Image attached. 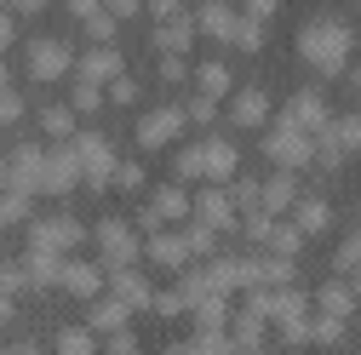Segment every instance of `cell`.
<instances>
[{
	"label": "cell",
	"instance_id": "1",
	"mask_svg": "<svg viewBox=\"0 0 361 355\" xmlns=\"http://www.w3.org/2000/svg\"><path fill=\"white\" fill-rule=\"evenodd\" d=\"M344 46H350V40H344L338 23H315V29L304 35V52H310L315 69H338V63H344Z\"/></svg>",
	"mask_w": 361,
	"mask_h": 355
},
{
	"label": "cell",
	"instance_id": "2",
	"mask_svg": "<svg viewBox=\"0 0 361 355\" xmlns=\"http://www.w3.org/2000/svg\"><path fill=\"white\" fill-rule=\"evenodd\" d=\"M40 178H47V155H40V149H12L6 155V189H23V195H35L40 189Z\"/></svg>",
	"mask_w": 361,
	"mask_h": 355
},
{
	"label": "cell",
	"instance_id": "3",
	"mask_svg": "<svg viewBox=\"0 0 361 355\" xmlns=\"http://www.w3.org/2000/svg\"><path fill=\"white\" fill-rule=\"evenodd\" d=\"M75 178H80V155H75V144H69V149H52V155H47V178H40V189H47V195H63V189H75Z\"/></svg>",
	"mask_w": 361,
	"mask_h": 355
},
{
	"label": "cell",
	"instance_id": "4",
	"mask_svg": "<svg viewBox=\"0 0 361 355\" xmlns=\"http://www.w3.org/2000/svg\"><path fill=\"white\" fill-rule=\"evenodd\" d=\"M69 52L58 46V40H35V46H29V75L35 80H58V75H69Z\"/></svg>",
	"mask_w": 361,
	"mask_h": 355
},
{
	"label": "cell",
	"instance_id": "5",
	"mask_svg": "<svg viewBox=\"0 0 361 355\" xmlns=\"http://www.w3.org/2000/svg\"><path fill=\"white\" fill-rule=\"evenodd\" d=\"M75 235H80V230L69 224V218H47V224H35V230H29V252H63Z\"/></svg>",
	"mask_w": 361,
	"mask_h": 355
},
{
	"label": "cell",
	"instance_id": "6",
	"mask_svg": "<svg viewBox=\"0 0 361 355\" xmlns=\"http://www.w3.org/2000/svg\"><path fill=\"white\" fill-rule=\"evenodd\" d=\"M75 155H80V172L92 178V184H104V178H109V149H104V138H92V132L75 138Z\"/></svg>",
	"mask_w": 361,
	"mask_h": 355
},
{
	"label": "cell",
	"instance_id": "7",
	"mask_svg": "<svg viewBox=\"0 0 361 355\" xmlns=\"http://www.w3.org/2000/svg\"><path fill=\"white\" fill-rule=\"evenodd\" d=\"M172 132H178V115H172V109H161V115H144V126H138V138H144L149 149H161V144L172 138Z\"/></svg>",
	"mask_w": 361,
	"mask_h": 355
},
{
	"label": "cell",
	"instance_id": "8",
	"mask_svg": "<svg viewBox=\"0 0 361 355\" xmlns=\"http://www.w3.org/2000/svg\"><path fill=\"white\" fill-rule=\"evenodd\" d=\"M109 75H121L115 52H86V58H80V80H86V86H98V80H109Z\"/></svg>",
	"mask_w": 361,
	"mask_h": 355
},
{
	"label": "cell",
	"instance_id": "9",
	"mask_svg": "<svg viewBox=\"0 0 361 355\" xmlns=\"http://www.w3.org/2000/svg\"><path fill=\"white\" fill-rule=\"evenodd\" d=\"M98 241H104V258H109V263H126V258H132V235H126L121 224H104Z\"/></svg>",
	"mask_w": 361,
	"mask_h": 355
},
{
	"label": "cell",
	"instance_id": "10",
	"mask_svg": "<svg viewBox=\"0 0 361 355\" xmlns=\"http://www.w3.org/2000/svg\"><path fill=\"white\" fill-rule=\"evenodd\" d=\"M58 287H69V292H80V298H92L98 292V270H86V263H63V281Z\"/></svg>",
	"mask_w": 361,
	"mask_h": 355
},
{
	"label": "cell",
	"instance_id": "11",
	"mask_svg": "<svg viewBox=\"0 0 361 355\" xmlns=\"http://www.w3.org/2000/svg\"><path fill=\"white\" fill-rule=\"evenodd\" d=\"M29 275H35L40 287H58V281H63V263H58L52 252H29Z\"/></svg>",
	"mask_w": 361,
	"mask_h": 355
},
{
	"label": "cell",
	"instance_id": "12",
	"mask_svg": "<svg viewBox=\"0 0 361 355\" xmlns=\"http://www.w3.org/2000/svg\"><path fill=\"white\" fill-rule=\"evenodd\" d=\"M304 149H310V144H298V132H276V144H269V155L287 161V166H293V161H304Z\"/></svg>",
	"mask_w": 361,
	"mask_h": 355
},
{
	"label": "cell",
	"instance_id": "13",
	"mask_svg": "<svg viewBox=\"0 0 361 355\" xmlns=\"http://www.w3.org/2000/svg\"><path fill=\"white\" fill-rule=\"evenodd\" d=\"M23 206H29V195H23V189H0V230H6V224H18V218H23Z\"/></svg>",
	"mask_w": 361,
	"mask_h": 355
},
{
	"label": "cell",
	"instance_id": "14",
	"mask_svg": "<svg viewBox=\"0 0 361 355\" xmlns=\"http://www.w3.org/2000/svg\"><path fill=\"white\" fill-rule=\"evenodd\" d=\"M201 161H207V172H212V178H224V172L235 166V149H230V144H212V149H201Z\"/></svg>",
	"mask_w": 361,
	"mask_h": 355
},
{
	"label": "cell",
	"instance_id": "15",
	"mask_svg": "<svg viewBox=\"0 0 361 355\" xmlns=\"http://www.w3.org/2000/svg\"><path fill=\"white\" fill-rule=\"evenodd\" d=\"M40 126H47L52 132V138H69V132H75V115L58 104V109H47V115H40Z\"/></svg>",
	"mask_w": 361,
	"mask_h": 355
},
{
	"label": "cell",
	"instance_id": "16",
	"mask_svg": "<svg viewBox=\"0 0 361 355\" xmlns=\"http://www.w3.org/2000/svg\"><path fill=\"white\" fill-rule=\"evenodd\" d=\"M58 355H92V338L75 327V332H63V338H58Z\"/></svg>",
	"mask_w": 361,
	"mask_h": 355
},
{
	"label": "cell",
	"instance_id": "17",
	"mask_svg": "<svg viewBox=\"0 0 361 355\" xmlns=\"http://www.w3.org/2000/svg\"><path fill=\"white\" fill-rule=\"evenodd\" d=\"M258 115H264V98H258V92H241V104H235V120H241V126H252Z\"/></svg>",
	"mask_w": 361,
	"mask_h": 355
},
{
	"label": "cell",
	"instance_id": "18",
	"mask_svg": "<svg viewBox=\"0 0 361 355\" xmlns=\"http://www.w3.org/2000/svg\"><path fill=\"white\" fill-rule=\"evenodd\" d=\"M92 327H126V309L121 304H98L92 309Z\"/></svg>",
	"mask_w": 361,
	"mask_h": 355
},
{
	"label": "cell",
	"instance_id": "19",
	"mask_svg": "<svg viewBox=\"0 0 361 355\" xmlns=\"http://www.w3.org/2000/svg\"><path fill=\"white\" fill-rule=\"evenodd\" d=\"M149 252H155L161 263H178V258H184V247H178L172 235H161V241H149Z\"/></svg>",
	"mask_w": 361,
	"mask_h": 355
},
{
	"label": "cell",
	"instance_id": "20",
	"mask_svg": "<svg viewBox=\"0 0 361 355\" xmlns=\"http://www.w3.org/2000/svg\"><path fill=\"white\" fill-rule=\"evenodd\" d=\"M23 115V98H12V92H0V126H12Z\"/></svg>",
	"mask_w": 361,
	"mask_h": 355
},
{
	"label": "cell",
	"instance_id": "21",
	"mask_svg": "<svg viewBox=\"0 0 361 355\" xmlns=\"http://www.w3.org/2000/svg\"><path fill=\"white\" fill-rule=\"evenodd\" d=\"M115 292H121L126 304H144V287H138V275H121V281H115Z\"/></svg>",
	"mask_w": 361,
	"mask_h": 355
},
{
	"label": "cell",
	"instance_id": "22",
	"mask_svg": "<svg viewBox=\"0 0 361 355\" xmlns=\"http://www.w3.org/2000/svg\"><path fill=\"white\" fill-rule=\"evenodd\" d=\"M201 86H207L212 98H218V92H224V86H230V80H224V69H218V63H207V69H201Z\"/></svg>",
	"mask_w": 361,
	"mask_h": 355
},
{
	"label": "cell",
	"instance_id": "23",
	"mask_svg": "<svg viewBox=\"0 0 361 355\" xmlns=\"http://www.w3.org/2000/svg\"><path fill=\"white\" fill-rule=\"evenodd\" d=\"M178 212H184V195H172V189H166V195L155 201V218H178Z\"/></svg>",
	"mask_w": 361,
	"mask_h": 355
},
{
	"label": "cell",
	"instance_id": "24",
	"mask_svg": "<svg viewBox=\"0 0 361 355\" xmlns=\"http://www.w3.org/2000/svg\"><path fill=\"white\" fill-rule=\"evenodd\" d=\"M293 115H298V120H310V126H315V120H322V104H315V98H298V104H293Z\"/></svg>",
	"mask_w": 361,
	"mask_h": 355
},
{
	"label": "cell",
	"instance_id": "25",
	"mask_svg": "<svg viewBox=\"0 0 361 355\" xmlns=\"http://www.w3.org/2000/svg\"><path fill=\"white\" fill-rule=\"evenodd\" d=\"M75 109H98V86L80 80V86H75Z\"/></svg>",
	"mask_w": 361,
	"mask_h": 355
},
{
	"label": "cell",
	"instance_id": "26",
	"mask_svg": "<svg viewBox=\"0 0 361 355\" xmlns=\"http://www.w3.org/2000/svg\"><path fill=\"white\" fill-rule=\"evenodd\" d=\"M0 6H6V12H40L47 0H0Z\"/></svg>",
	"mask_w": 361,
	"mask_h": 355
},
{
	"label": "cell",
	"instance_id": "27",
	"mask_svg": "<svg viewBox=\"0 0 361 355\" xmlns=\"http://www.w3.org/2000/svg\"><path fill=\"white\" fill-rule=\"evenodd\" d=\"M6 46H12V12L0 6V52H6Z\"/></svg>",
	"mask_w": 361,
	"mask_h": 355
},
{
	"label": "cell",
	"instance_id": "28",
	"mask_svg": "<svg viewBox=\"0 0 361 355\" xmlns=\"http://www.w3.org/2000/svg\"><path fill=\"white\" fill-rule=\"evenodd\" d=\"M86 29H92V35L104 40V35H109V12H92V18H86Z\"/></svg>",
	"mask_w": 361,
	"mask_h": 355
},
{
	"label": "cell",
	"instance_id": "29",
	"mask_svg": "<svg viewBox=\"0 0 361 355\" xmlns=\"http://www.w3.org/2000/svg\"><path fill=\"white\" fill-rule=\"evenodd\" d=\"M12 287H23V270H0V292H12Z\"/></svg>",
	"mask_w": 361,
	"mask_h": 355
},
{
	"label": "cell",
	"instance_id": "30",
	"mask_svg": "<svg viewBox=\"0 0 361 355\" xmlns=\"http://www.w3.org/2000/svg\"><path fill=\"white\" fill-rule=\"evenodd\" d=\"M92 12H98V0H75V18H80V23L92 18Z\"/></svg>",
	"mask_w": 361,
	"mask_h": 355
},
{
	"label": "cell",
	"instance_id": "31",
	"mask_svg": "<svg viewBox=\"0 0 361 355\" xmlns=\"http://www.w3.org/2000/svg\"><path fill=\"white\" fill-rule=\"evenodd\" d=\"M0 92H12V75H6V63H0Z\"/></svg>",
	"mask_w": 361,
	"mask_h": 355
},
{
	"label": "cell",
	"instance_id": "32",
	"mask_svg": "<svg viewBox=\"0 0 361 355\" xmlns=\"http://www.w3.org/2000/svg\"><path fill=\"white\" fill-rule=\"evenodd\" d=\"M6 316H12V304H6V292H0V321H6Z\"/></svg>",
	"mask_w": 361,
	"mask_h": 355
},
{
	"label": "cell",
	"instance_id": "33",
	"mask_svg": "<svg viewBox=\"0 0 361 355\" xmlns=\"http://www.w3.org/2000/svg\"><path fill=\"white\" fill-rule=\"evenodd\" d=\"M0 189H6V155H0Z\"/></svg>",
	"mask_w": 361,
	"mask_h": 355
},
{
	"label": "cell",
	"instance_id": "34",
	"mask_svg": "<svg viewBox=\"0 0 361 355\" xmlns=\"http://www.w3.org/2000/svg\"><path fill=\"white\" fill-rule=\"evenodd\" d=\"M6 355H35V349H6Z\"/></svg>",
	"mask_w": 361,
	"mask_h": 355
},
{
	"label": "cell",
	"instance_id": "35",
	"mask_svg": "<svg viewBox=\"0 0 361 355\" xmlns=\"http://www.w3.org/2000/svg\"><path fill=\"white\" fill-rule=\"evenodd\" d=\"M0 355H6V349H0Z\"/></svg>",
	"mask_w": 361,
	"mask_h": 355
}]
</instances>
